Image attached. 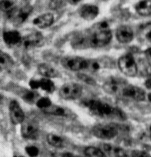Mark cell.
<instances>
[{
	"instance_id": "6da1fadb",
	"label": "cell",
	"mask_w": 151,
	"mask_h": 157,
	"mask_svg": "<svg viewBox=\"0 0 151 157\" xmlns=\"http://www.w3.org/2000/svg\"><path fill=\"white\" fill-rule=\"evenodd\" d=\"M85 105L94 114L102 118L123 119L125 117L120 109L99 100H88Z\"/></svg>"
},
{
	"instance_id": "7a4b0ae2",
	"label": "cell",
	"mask_w": 151,
	"mask_h": 157,
	"mask_svg": "<svg viewBox=\"0 0 151 157\" xmlns=\"http://www.w3.org/2000/svg\"><path fill=\"white\" fill-rule=\"evenodd\" d=\"M128 83L120 77H112L108 78L103 85L104 91L112 96H122L123 91Z\"/></svg>"
},
{
	"instance_id": "3957f363",
	"label": "cell",
	"mask_w": 151,
	"mask_h": 157,
	"mask_svg": "<svg viewBox=\"0 0 151 157\" xmlns=\"http://www.w3.org/2000/svg\"><path fill=\"white\" fill-rule=\"evenodd\" d=\"M32 11V7L28 4L16 6L7 15L9 20L15 25H20L29 17Z\"/></svg>"
},
{
	"instance_id": "277c9868",
	"label": "cell",
	"mask_w": 151,
	"mask_h": 157,
	"mask_svg": "<svg viewBox=\"0 0 151 157\" xmlns=\"http://www.w3.org/2000/svg\"><path fill=\"white\" fill-rule=\"evenodd\" d=\"M83 93L82 86L74 82H68L61 86L59 90V96L66 100H73L79 98Z\"/></svg>"
},
{
	"instance_id": "5b68a950",
	"label": "cell",
	"mask_w": 151,
	"mask_h": 157,
	"mask_svg": "<svg viewBox=\"0 0 151 157\" xmlns=\"http://www.w3.org/2000/svg\"><path fill=\"white\" fill-rule=\"evenodd\" d=\"M92 132L93 135L98 139L109 140L117 136L118 128L110 124H98L92 128Z\"/></svg>"
},
{
	"instance_id": "8992f818",
	"label": "cell",
	"mask_w": 151,
	"mask_h": 157,
	"mask_svg": "<svg viewBox=\"0 0 151 157\" xmlns=\"http://www.w3.org/2000/svg\"><path fill=\"white\" fill-rule=\"evenodd\" d=\"M92 33L84 31L76 33L71 39L72 47L76 50H84L92 48Z\"/></svg>"
},
{
	"instance_id": "52a82bcc",
	"label": "cell",
	"mask_w": 151,
	"mask_h": 157,
	"mask_svg": "<svg viewBox=\"0 0 151 157\" xmlns=\"http://www.w3.org/2000/svg\"><path fill=\"white\" fill-rule=\"evenodd\" d=\"M118 66L122 72L127 76L133 77L138 73L136 61L130 55L121 56L118 61Z\"/></svg>"
},
{
	"instance_id": "ba28073f",
	"label": "cell",
	"mask_w": 151,
	"mask_h": 157,
	"mask_svg": "<svg viewBox=\"0 0 151 157\" xmlns=\"http://www.w3.org/2000/svg\"><path fill=\"white\" fill-rule=\"evenodd\" d=\"M112 37L111 31L108 28H98L95 32L92 33V48L101 47L108 44Z\"/></svg>"
},
{
	"instance_id": "9c48e42d",
	"label": "cell",
	"mask_w": 151,
	"mask_h": 157,
	"mask_svg": "<svg viewBox=\"0 0 151 157\" xmlns=\"http://www.w3.org/2000/svg\"><path fill=\"white\" fill-rule=\"evenodd\" d=\"M86 59L77 56H67L62 58L61 64L66 69L78 71L85 69Z\"/></svg>"
},
{
	"instance_id": "30bf717a",
	"label": "cell",
	"mask_w": 151,
	"mask_h": 157,
	"mask_svg": "<svg viewBox=\"0 0 151 157\" xmlns=\"http://www.w3.org/2000/svg\"><path fill=\"white\" fill-rule=\"evenodd\" d=\"M39 131L38 122L34 119H26L21 124V133L25 139H34L37 137Z\"/></svg>"
},
{
	"instance_id": "8fae6325",
	"label": "cell",
	"mask_w": 151,
	"mask_h": 157,
	"mask_svg": "<svg viewBox=\"0 0 151 157\" xmlns=\"http://www.w3.org/2000/svg\"><path fill=\"white\" fill-rule=\"evenodd\" d=\"M45 39L41 33L35 31L28 34L22 38L21 44L26 48L31 49L42 46Z\"/></svg>"
},
{
	"instance_id": "7c38bea8",
	"label": "cell",
	"mask_w": 151,
	"mask_h": 157,
	"mask_svg": "<svg viewBox=\"0 0 151 157\" xmlns=\"http://www.w3.org/2000/svg\"><path fill=\"white\" fill-rule=\"evenodd\" d=\"M9 112L10 120L13 124H21L25 120L24 113L19 103L15 100L10 101Z\"/></svg>"
},
{
	"instance_id": "4fadbf2b",
	"label": "cell",
	"mask_w": 151,
	"mask_h": 157,
	"mask_svg": "<svg viewBox=\"0 0 151 157\" xmlns=\"http://www.w3.org/2000/svg\"><path fill=\"white\" fill-rule=\"evenodd\" d=\"M122 96L140 101L145 99V94L144 91L140 87L128 84L123 91Z\"/></svg>"
},
{
	"instance_id": "5bb4252c",
	"label": "cell",
	"mask_w": 151,
	"mask_h": 157,
	"mask_svg": "<svg viewBox=\"0 0 151 157\" xmlns=\"http://www.w3.org/2000/svg\"><path fill=\"white\" fill-rule=\"evenodd\" d=\"M116 36L117 40L122 44L129 43L133 39V31L127 25H122L119 26L116 32Z\"/></svg>"
},
{
	"instance_id": "9a60e30c",
	"label": "cell",
	"mask_w": 151,
	"mask_h": 157,
	"mask_svg": "<svg viewBox=\"0 0 151 157\" xmlns=\"http://www.w3.org/2000/svg\"><path fill=\"white\" fill-rule=\"evenodd\" d=\"M2 38L7 45L14 47L21 44L23 37L18 31L15 30H8L3 33Z\"/></svg>"
},
{
	"instance_id": "2e32d148",
	"label": "cell",
	"mask_w": 151,
	"mask_h": 157,
	"mask_svg": "<svg viewBox=\"0 0 151 157\" xmlns=\"http://www.w3.org/2000/svg\"><path fill=\"white\" fill-rule=\"evenodd\" d=\"M98 7L92 4H84L78 10L80 17L87 21L94 20L98 14Z\"/></svg>"
},
{
	"instance_id": "e0dca14e",
	"label": "cell",
	"mask_w": 151,
	"mask_h": 157,
	"mask_svg": "<svg viewBox=\"0 0 151 157\" xmlns=\"http://www.w3.org/2000/svg\"><path fill=\"white\" fill-rule=\"evenodd\" d=\"M110 65V62L105 59H86L85 69L95 72L103 68L108 67Z\"/></svg>"
},
{
	"instance_id": "ac0fdd59",
	"label": "cell",
	"mask_w": 151,
	"mask_h": 157,
	"mask_svg": "<svg viewBox=\"0 0 151 157\" xmlns=\"http://www.w3.org/2000/svg\"><path fill=\"white\" fill-rule=\"evenodd\" d=\"M54 18L51 13H45L35 17L33 20L34 25L40 29L50 27L54 23Z\"/></svg>"
},
{
	"instance_id": "d6986e66",
	"label": "cell",
	"mask_w": 151,
	"mask_h": 157,
	"mask_svg": "<svg viewBox=\"0 0 151 157\" xmlns=\"http://www.w3.org/2000/svg\"><path fill=\"white\" fill-rule=\"evenodd\" d=\"M38 72L43 77L53 78L59 77L60 73L55 67L47 63H41L37 67Z\"/></svg>"
},
{
	"instance_id": "ffe728a7",
	"label": "cell",
	"mask_w": 151,
	"mask_h": 157,
	"mask_svg": "<svg viewBox=\"0 0 151 157\" xmlns=\"http://www.w3.org/2000/svg\"><path fill=\"white\" fill-rule=\"evenodd\" d=\"M102 149L104 152L107 153L112 157H128L125 150L116 145L104 144Z\"/></svg>"
},
{
	"instance_id": "44dd1931",
	"label": "cell",
	"mask_w": 151,
	"mask_h": 157,
	"mask_svg": "<svg viewBox=\"0 0 151 157\" xmlns=\"http://www.w3.org/2000/svg\"><path fill=\"white\" fill-rule=\"evenodd\" d=\"M46 113L61 117H67L70 115V112L65 108L58 105L51 104L48 108L43 110Z\"/></svg>"
},
{
	"instance_id": "7402d4cb",
	"label": "cell",
	"mask_w": 151,
	"mask_h": 157,
	"mask_svg": "<svg viewBox=\"0 0 151 157\" xmlns=\"http://www.w3.org/2000/svg\"><path fill=\"white\" fill-rule=\"evenodd\" d=\"M138 13L142 16L151 15V0H141L138 2L135 7Z\"/></svg>"
},
{
	"instance_id": "603a6c76",
	"label": "cell",
	"mask_w": 151,
	"mask_h": 157,
	"mask_svg": "<svg viewBox=\"0 0 151 157\" xmlns=\"http://www.w3.org/2000/svg\"><path fill=\"white\" fill-rule=\"evenodd\" d=\"M47 142L52 147L62 148L65 146V140L60 135L55 133H50L46 136Z\"/></svg>"
},
{
	"instance_id": "cb8c5ba5",
	"label": "cell",
	"mask_w": 151,
	"mask_h": 157,
	"mask_svg": "<svg viewBox=\"0 0 151 157\" xmlns=\"http://www.w3.org/2000/svg\"><path fill=\"white\" fill-rule=\"evenodd\" d=\"M14 61L6 52L0 49V67L4 69H9L13 67Z\"/></svg>"
},
{
	"instance_id": "d4e9b609",
	"label": "cell",
	"mask_w": 151,
	"mask_h": 157,
	"mask_svg": "<svg viewBox=\"0 0 151 157\" xmlns=\"http://www.w3.org/2000/svg\"><path fill=\"white\" fill-rule=\"evenodd\" d=\"M39 88L47 93H53L55 90V85L51 78L43 77L39 79Z\"/></svg>"
},
{
	"instance_id": "484cf974",
	"label": "cell",
	"mask_w": 151,
	"mask_h": 157,
	"mask_svg": "<svg viewBox=\"0 0 151 157\" xmlns=\"http://www.w3.org/2000/svg\"><path fill=\"white\" fill-rule=\"evenodd\" d=\"M16 6L17 4L13 0H1L0 12L4 13L7 17Z\"/></svg>"
},
{
	"instance_id": "4316f807",
	"label": "cell",
	"mask_w": 151,
	"mask_h": 157,
	"mask_svg": "<svg viewBox=\"0 0 151 157\" xmlns=\"http://www.w3.org/2000/svg\"><path fill=\"white\" fill-rule=\"evenodd\" d=\"M138 72L139 71L141 74L145 77H150L151 75V65L145 60L141 59L137 63Z\"/></svg>"
},
{
	"instance_id": "83f0119b",
	"label": "cell",
	"mask_w": 151,
	"mask_h": 157,
	"mask_svg": "<svg viewBox=\"0 0 151 157\" xmlns=\"http://www.w3.org/2000/svg\"><path fill=\"white\" fill-rule=\"evenodd\" d=\"M84 153L89 157H105V155L102 149L95 147L89 146L84 149Z\"/></svg>"
},
{
	"instance_id": "f1b7e54d",
	"label": "cell",
	"mask_w": 151,
	"mask_h": 157,
	"mask_svg": "<svg viewBox=\"0 0 151 157\" xmlns=\"http://www.w3.org/2000/svg\"><path fill=\"white\" fill-rule=\"evenodd\" d=\"M51 104L52 102L50 99L48 97H42L36 101V105L37 107L42 109V110L48 108Z\"/></svg>"
},
{
	"instance_id": "f546056e",
	"label": "cell",
	"mask_w": 151,
	"mask_h": 157,
	"mask_svg": "<svg viewBox=\"0 0 151 157\" xmlns=\"http://www.w3.org/2000/svg\"><path fill=\"white\" fill-rule=\"evenodd\" d=\"M26 153L30 156V157H36L39 154V149L36 146L31 145H28L25 148Z\"/></svg>"
},
{
	"instance_id": "4dcf8cb0",
	"label": "cell",
	"mask_w": 151,
	"mask_h": 157,
	"mask_svg": "<svg viewBox=\"0 0 151 157\" xmlns=\"http://www.w3.org/2000/svg\"><path fill=\"white\" fill-rule=\"evenodd\" d=\"M37 94L34 91H28L23 94V98L29 102H33L37 98Z\"/></svg>"
},
{
	"instance_id": "1f68e13d",
	"label": "cell",
	"mask_w": 151,
	"mask_h": 157,
	"mask_svg": "<svg viewBox=\"0 0 151 157\" xmlns=\"http://www.w3.org/2000/svg\"><path fill=\"white\" fill-rule=\"evenodd\" d=\"M132 157H151L150 155L145 151L141 150H135L132 152Z\"/></svg>"
},
{
	"instance_id": "d6a6232c",
	"label": "cell",
	"mask_w": 151,
	"mask_h": 157,
	"mask_svg": "<svg viewBox=\"0 0 151 157\" xmlns=\"http://www.w3.org/2000/svg\"><path fill=\"white\" fill-rule=\"evenodd\" d=\"M62 1V0H51L49 4V7L51 9H57L61 6Z\"/></svg>"
},
{
	"instance_id": "836d02e7",
	"label": "cell",
	"mask_w": 151,
	"mask_h": 157,
	"mask_svg": "<svg viewBox=\"0 0 151 157\" xmlns=\"http://www.w3.org/2000/svg\"><path fill=\"white\" fill-rule=\"evenodd\" d=\"M30 87L32 90H36L39 88V80L37 79H32L29 82Z\"/></svg>"
},
{
	"instance_id": "e575fe53",
	"label": "cell",
	"mask_w": 151,
	"mask_h": 157,
	"mask_svg": "<svg viewBox=\"0 0 151 157\" xmlns=\"http://www.w3.org/2000/svg\"><path fill=\"white\" fill-rule=\"evenodd\" d=\"M79 78L81 80H83V81H84V82H87L88 83H90L93 82L92 80L90 78H89L88 76H87V75H86L84 74H80L79 75Z\"/></svg>"
},
{
	"instance_id": "d590c367",
	"label": "cell",
	"mask_w": 151,
	"mask_h": 157,
	"mask_svg": "<svg viewBox=\"0 0 151 157\" xmlns=\"http://www.w3.org/2000/svg\"><path fill=\"white\" fill-rule=\"evenodd\" d=\"M145 85L146 88L151 90V77L148 78L145 82Z\"/></svg>"
},
{
	"instance_id": "8d00e7d4",
	"label": "cell",
	"mask_w": 151,
	"mask_h": 157,
	"mask_svg": "<svg viewBox=\"0 0 151 157\" xmlns=\"http://www.w3.org/2000/svg\"><path fill=\"white\" fill-rule=\"evenodd\" d=\"M62 157H78L73 154H72V153H64L62 155Z\"/></svg>"
},
{
	"instance_id": "74e56055",
	"label": "cell",
	"mask_w": 151,
	"mask_h": 157,
	"mask_svg": "<svg viewBox=\"0 0 151 157\" xmlns=\"http://www.w3.org/2000/svg\"><path fill=\"white\" fill-rule=\"evenodd\" d=\"M82 1L83 0H68V2L72 4H76Z\"/></svg>"
},
{
	"instance_id": "f35d334b",
	"label": "cell",
	"mask_w": 151,
	"mask_h": 157,
	"mask_svg": "<svg viewBox=\"0 0 151 157\" xmlns=\"http://www.w3.org/2000/svg\"><path fill=\"white\" fill-rule=\"evenodd\" d=\"M146 38H147L149 40L151 41V29L149 30V31L147 32V33L146 34Z\"/></svg>"
},
{
	"instance_id": "ab89813d",
	"label": "cell",
	"mask_w": 151,
	"mask_h": 157,
	"mask_svg": "<svg viewBox=\"0 0 151 157\" xmlns=\"http://www.w3.org/2000/svg\"><path fill=\"white\" fill-rule=\"evenodd\" d=\"M146 53H147V56H149V57L151 58V48H149L146 50Z\"/></svg>"
},
{
	"instance_id": "60d3db41",
	"label": "cell",
	"mask_w": 151,
	"mask_h": 157,
	"mask_svg": "<svg viewBox=\"0 0 151 157\" xmlns=\"http://www.w3.org/2000/svg\"><path fill=\"white\" fill-rule=\"evenodd\" d=\"M148 99H149V101L151 102V93H149L148 94Z\"/></svg>"
},
{
	"instance_id": "b9f144b4",
	"label": "cell",
	"mask_w": 151,
	"mask_h": 157,
	"mask_svg": "<svg viewBox=\"0 0 151 157\" xmlns=\"http://www.w3.org/2000/svg\"><path fill=\"white\" fill-rule=\"evenodd\" d=\"M13 157H23V156H15Z\"/></svg>"
}]
</instances>
